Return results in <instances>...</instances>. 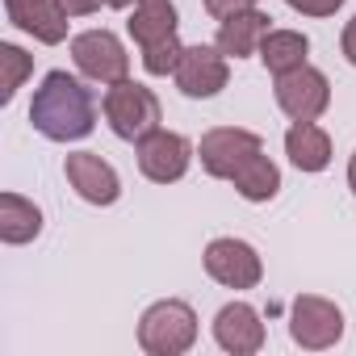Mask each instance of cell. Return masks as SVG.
I'll use <instances>...</instances> for the list:
<instances>
[{"label": "cell", "mask_w": 356, "mask_h": 356, "mask_svg": "<svg viewBox=\"0 0 356 356\" xmlns=\"http://www.w3.org/2000/svg\"><path fill=\"white\" fill-rule=\"evenodd\" d=\"M30 126L47 143H80L97 130V97L72 72H47L30 101Z\"/></svg>", "instance_id": "6da1fadb"}, {"label": "cell", "mask_w": 356, "mask_h": 356, "mask_svg": "<svg viewBox=\"0 0 356 356\" xmlns=\"http://www.w3.org/2000/svg\"><path fill=\"white\" fill-rule=\"evenodd\" d=\"M197 310L181 298H159L138 318V348L147 356H185L197 343Z\"/></svg>", "instance_id": "7a4b0ae2"}, {"label": "cell", "mask_w": 356, "mask_h": 356, "mask_svg": "<svg viewBox=\"0 0 356 356\" xmlns=\"http://www.w3.org/2000/svg\"><path fill=\"white\" fill-rule=\"evenodd\" d=\"M101 113H105V126L122 138V143H143L151 130H159L163 122V109H159V97L138 84V80H118L105 88L101 97Z\"/></svg>", "instance_id": "3957f363"}, {"label": "cell", "mask_w": 356, "mask_h": 356, "mask_svg": "<svg viewBox=\"0 0 356 356\" xmlns=\"http://www.w3.org/2000/svg\"><path fill=\"white\" fill-rule=\"evenodd\" d=\"M202 264H206V277H210V281H218L222 289H235V293L256 289V285L264 281V260H260V252H256L248 239H239V235H218V239H210Z\"/></svg>", "instance_id": "277c9868"}, {"label": "cell", "mask_w": 356, "mask_h": 356, "mask_svg": "<svg viewBox=\"0 0 356 356\" xmlns=\"http://www.w3.org/2000/svg\"><path fill=\"white\" fill-rule=\"evenodd\" d=\"M343 310L323 293H298L289 302V335L306 352H327L343 339Z\"/></svg>", "instance_id": "5b68a950"}, {"label": "cell", "mask_w": 356, "mask_h": 356, "mask_svg": "<svg viewBox=\"0 0 356 356\" xmlns=\"http://www.w3.org/2000/svg\"><path fill=\"white\" fill-rule=\"evenodd\" d=\"M134 159H138V172L147 176L151 185H176V181H185V176H189V168L197 159V147L185 134L159 126L143 143H134Z\"/></svg>", "instance_id": "8992f818"}, {"label": "cell", "mask_w": 356, "mask_h": 356, "mask_svg": "<svg viewBox=\"0 0 356 356\" xmlns=\"http://www.w3.org/2000/svg\"><path fill=\"white\" fill-rule=\"evenodd\" d=\"M273 97L289 122H318L331 109V80H327V72L302 63L285 76H273Z\"/></svg>", "instance_id": "52a82bcc"}, {"label": "cell", "mask_w": 356, "mask_h": 356, "mask_svg": "<svg viewBox=\"0 0 356 356\" xmlns=\"http://www.w3.org/2000/svg\"><path fill=\"white\" fill-rule=\"evenodd\" d=\"M72 63L84 80L109 88L118 80L130 76V55H126V42L113 34V30H84L72 38Z\"/></svg>", "instance_id": "ba28073f"}, {"label": "cell", "mask_w": 356, "mask_h": 356, "mask_svg": "<svg viewBox=\"0 0 356 356\" xmlns=\"http://www.w3.org/2000/svg\"><path fill=\"white\" fill-rule=\"evenodd\" d=\"M264 151V138L248 126H210L197 143V159H202V172L214 176V181H231V176L256 155Z\"/></svg>", "instance_id": "9c48e42d"}, {"label": "cell", "mask_w": 356, "mask_h": 356, "mask_svg": "<svg viewBox=\"0 0 356 356\" xmlns=\"http://www.w3.org/2000/svg\"><path fill=\"white\" fill-rule=\"evenodd\" d=\"M172 80H176V88H181V97L210 101V97H218L231 84V59L218 47L193 42V47H185V55H181V63H176Z\"/></svg>", "instance_id": "30bf717a"}, {"label": "cell", "mask_w": 356, "mask_h": 356, "mask_svg": "<svg viewBox=\"0 0 356 356\" xmlns=\"http://www.w3.org/2000/svg\"><path fill=\"white\" fill-rule=\"evenodd\" d=\"M63 176L76 189L80 202L88 206H118L122 197V176L109 159H101L97 151H67L63 155Z\"/></svg>", "instance_id": "8fae6325"}, {"label": "cell", "mask_w": 356, "mask_h": 356, "mask_svg": "<svg viewBox=\"0 0 356 356\" xmlns=\"http://www.w3.org/2000/svg\"><path fill=\"white\" fill-rule=\"evenodd\" d=\"M268 331H264V318L252 302H227L218 314H214V343L231 356H256L264 348Z\"/></svg>", "instance_id": "7c38bea8"}, {"label": "cell", "mask_w": 356, "mask_h": 356, "mask_svg": "<svg viewBox=\"0 0 356 356\" xmlns=\"http://www.w3.org/2000/svg\"><path fill=\"white\" fill-rule=\"evenodd\" d=\"M5 17L13 30L30 34L42 47H59L67 38V13L59 0H5Z\"/></svg>", "instance_id": "4fadbf2b"}, {"label": "cell", "mask_w": 356, "mask_h": 356, "mask_svg": "<svg viewBox=\"0 0 356 356\" xmlns=\"http://www.w3.org/2000/svg\"><path fill=\"white\" fill-rule=\"evenodd\" d=\"M273 17L256 5V9H243V13H231L218 22V34H214V47L227 55V59H252L260 55V42L268 38V26Z\"/></svg>", "instance_id": "5bb4252c"}, {"label": "cell", "mask_w": 356, "mask_h": 356, "mask_svg": "<svg viewBox=\"0 0 356 356\" xmlns=\"http://www.w3.org/2000/svg\"><path fill=\"white\" fill-rule=\"evenodd\" d=\"M285 155H289V163L298 172L318 176V172L331 168L335 147H331V134L318 122H289V130H285Z\"/></svg>", "instance_id": "9a60e30c"}, {"label": "cell", "mask_w": 356, "mask_h": 356, "mask_svg": "<svg viewBox=\"0 0 356 356\" xmlns=\"http://www.w3.org/2000/svg\"><path fill=\"white\" fill-rule=\"evenodd\" d=\"M176 26H181V13H176L172 0H138L130 9V22H126V34L138 51L155 47V42H168L176 38Z\"/></svg>", "instance_id": "2e32d148"}, {"label": "cell", "mask_w": 356, "mask_h": 356, "mask_svg": "<svg viewBox=\"0 0 356 356\" xmlns=\"http://www.w3.org/2000/svg\"><path fill=\"white\" fill-rule=\"evenodd\" d=\"M42 235V210L22 193H0V243L26 248Z\"/></svg>", "instance_id": "e0dca14e"}, {"label": "cell", "mask_w": 356, "mask_h": 356, "mask_svg": "<svg viewBox=\"0 0 356 356\" xmlns=\"http://www.w3.org/2000/svg\"><path fill=\"white\" fill-rule=\"evenodd\" d=\"M227 185H235V193L243 197V202H252V206H264V202H273L277 193H281V168L264 155V151H256Z\"/></svg>", "instance_id": "ac0fdd59"}, {"label": "cell", "mask_w": 356, "mask_h": 356, "mask_svg": "<svg viewBox=\"0 0 356 356\" xmlns=\"http://www.w3.org/2000/svg\"><path fill=\"white\" fill-rule=\"evenodd\" d=\"M273 76H285L293 67H302L310 59V38L302 30H268V38L260 42V55H256Z\"/></svg>", "instance_id": "d6986e66"}, {"label": "cell", "mask_w": 356, "mask_h": 356, "mask_svg": "<svg viewBox=\"0 0 356 356\" xmlns=\"http://www.w3.org/2000/svg\"><path fill=\"white\" fill-rule=\"evenodd\" d=\"M0 63H5V88H0V101L9 105V101L22 92L26 76L34 72V55H26V51L13 47V42H0Z\"/></svg>", "instance_id": "ffe728a7"}, {"label": "cell", "mask_w": 356, "mask_h": 356, "mask_svg": "<svg viewBox=\"0 0 356 356\" xmlns=\"http://www.w3.org/2000/svg\"><path fill=\"white\" fill-rule=\"evenodd\" d=\"M138 55H143V72L147 76H172L176 63H181V55H185V42H181V34H176L168 42H155V47L138 51Z\"/></svg>", "instance_id": "44dd1931"}, {"label": "cell", "mask_w": 356, "mask_h": 356, "mask_svg": "<svg viewBox=\"0 0 356 356\" xmlns=\"http://www.w3.org/2000/svg\"><path fill=\"white\" fill-rule=\"evenodd\" d=\"M285 5L293 13H302V17H335L348 0H285Z\"/></svg>", "instance_id": "7402d4cb"}, {"label": "cell", "mask_w": 356, "mask_h": 356, "mask_svg": "<svg viewBox=\"0 0 356 356\" xmlns=\"http://www.w3.org/2000/svg\"><path fill=\"white\" fill-rule=\"evenodd\" d=\"M206 5V13L214 17V22H222V17H231V13H243V9H256L260 0H202Z\"/></svg>", "instance_id": "603a6c76"}, {"label": "cell", "mask_w": 356, "mask_h": 356, "mask_svg": "<svg viewBox=\"0 0 356 356\" xmlns=\"http://www.w3.org/2000/svg\"><path fill=\"white\" fill-rule=\"evenodd\" d=\"M67 17H92L101 9H109V0H59Z\"/></svg>", "instance_id": "cb8c5ba5"}, {"label": "cell", "mask_w": 356, "mask_h": 356, "mask_svg": "<svg viewBox=\"0 0 356 356\" xmlns=\"http://www.w3.org/2000/svg\"><path fill=\"white\" fill-rule=\"evenodd\" d=\"M339 55L356 67V13H352V22L343 26V34H339Z\"/></svg>", "instance_id": "d4e9b609"}, {"label": "cell", "mask_w": 356, "mask_h": 356, "mask_svg": "<svg viewBox=\"0 0 356 356\" xmlns=\"http://www.w3.org/2000/svg\"><path fill=\"white\" fill-rule=\"evenodd\" d=\"M348 189H352V197H356V151L348 155Z\"/></svg>", "instance_id": "484cf974"}, {"label": "cell", "mask_w": 356, "mask_h": 356, "mask_svg": "<svg viewBox=\"0 0 356 356\" xmlns=\"http://www.w3.org/2000/svg\"><path fill=\"white\" fill-rule=\"evenodd\" d=\"M138 0H109V9H134Z\"/></svg>", "instance_id": "4316f807"}]
</instances>
